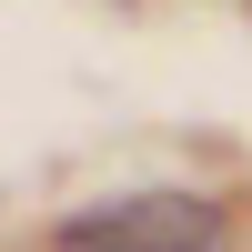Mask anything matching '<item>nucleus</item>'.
<instances>
[{"instance_id": "obj_1", "label": "nucleus", "mask_w": 252, "mask_h": 252, "mask_svg": "<svg viewBox=\"0 0 252 252\" xmlns=\"http://www.w3.org/2000/svg\"><path fill=\"white\" fill-rule=\"evenodd\" d=\"M61 252H222V202L202 192H121L61 222Z\"/></svg>"}]
</instances>
